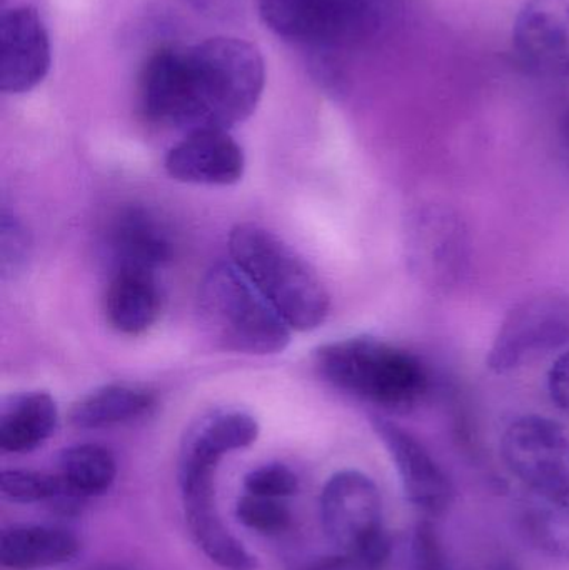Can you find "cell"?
<instances>
[{"label":"cell","mask_w":569,"mask_h":570,"mask_svg":"<svg viewBox=\"0 0 569 570\" xmlns=\"http://www.w3.org/2000/svg\"><path fill=\"white\" fill-rule=\"evenodd\" d=\"M266 67L259 49L236 37H210L189 47H163L139 80L140 109L160 126L229 130L253 116Z\"/></svg>","instance_id":"obj_1"},{"label":"cell","mask_w":569,"mask_h":570,"mask_svg":"<svg viewBox=\"0 0 569 570\" xmlns=\"http://www.w3.org/2000/svg\"><path fill=\"white\" fill-rule=\"evenodd\" d=\"M314 364L337 391L390 414L413 411L433 387L423 358L373 335L321 345L314 352Z\"/></svg>","instance_id":"obj_2"},{"label":"cell","mask_w":569,"mask_h":570,"mask_svg":"<svg viewBox=\"0 0 569 570\" xmlns=\"http://www.w3.org/2000/svg\"><path fill=\"white\" fill-rule=\"evenodd\" d=\"M229 254L293 331H314L326 322L331 297L323 281L279 236L257 224H239L230 230Z\"/></svg>","instance_id":"obj_3"},{"label":"cell","mask_w":569,"mask_h":570,"mask_svg":"<svg viewBox=\"0 0 569 570\" xmlns=\"http://www.w3.org/2000/svg\"><path fill=\"white\" fill-rule=\"evenodd\" d=\"M199 311L207 334L226 351L271 355L290 345L293 328L233 263L216 264L204 276Z\"/></svg>","instance_id":"obj_4"},{"label":"cell","mask_w":569,"mask_h":570,"mask_svg":"<svg viewBox=\"0 0 569 570\" xmlns=\"http://www.w3.org/2000/svg\"><path fill=\"white\" fill-rule=\"evenodd\" d=\"M233 452L219 429L200 421L187 432L179 455V488L184 514L200 551L224 570H254L256 558L220 521L216 504V471Z\"/></svg>","instance_id":"obj_5"},{"label":"cell","mask_w":569,"mask_h":570,"mask_svg":"<svg viewBox=\"0 0 569 570\" xmlns=\"http://www.w3.org/2000/svg\"><path fill=\"white\" fill-rule=\"evenodd\" d=\"M261 19L281 39L320 52H341L376 37L386 0H257Z\"/></svg>","instance_id":"obj_6"},{"label":"cell","mask_w":569,"mask_h":570,"mask_svg":"<svg viewBox=\"0 0 569 570\" xmlns=\"http://www.w3.org/2000/svg\"><path fill=\"white\" fill-rule=\"evenodd\" d=\"M569 345V297L541 294L514 305L488 352L494 374L507 375Z\"/></svg>","instance_id":"obj_7"},{"label":"cell","mask_w":569,"mask_h":570,"mask_svg":"<svg viewBox=\"0 0 569 570\" xmlns=\"http://www.w3.org/2000/svg\"><path fill=\"white\" fill-rule=\"evenodd\" d=\"M501 459L527 491L569 482V431L545 415H523L501 435Z\"/></svg>","instance_id":"obj_8"},{"label":"cell","mask_w":569,"mask_h":570,"mask_svg":"<svg viewBox=\"0 0 569 570\" xmlns=\"http://www.w3.org/2000/svg\"><path fill=\"white\" fill-rule=\"evenodd\" d=\"M406 249L411 271L431 291L447 292L467 273V229L453 210L418 209L408 227Z\"/></svg>","instance_id":"obj_9"},{"label":"cell","mask_w":569,"mask_h":570,"mask_svg":"<svg viewBox=\"0 0 569 570\" xmlns=\"http://www.w3.org/2000/svg\"><path fill=\"white\" fill-rule=\"evenodd\" d=\"M324 534L340 551L360 548L383 535V498L376 482L360 471H341L320 498Z\"/></svg>","instance_id":"obj_10"},{"label":"cell","mask_w":569,"mask_h":570,"mask_svg":"<svg viewBox=\"0 0 569 570\" xmlns=\"http://www.w3.org/2000/svg\"><path fill=\"white\" fill-rule=\"evenodd\" d=\"M371 424L396 468L408 502L426 518L443 515L453 504L454 488L440 462L416 435L396 422L376 415Z\"/></svg>","instance_id":"obj_11"},{"label":"cell","mask_w":569,"mask_h":570,"mask_svg":"<svg viewBox=\"0 0 569 570\" xmlns=\"http://www.w3.org/2000/svg\"><path fill=\"white\" fill-rule=\"evenodd\" d=\"M518 62L534 76L569 77V0H527L513 23Z\"/></svg>","instance_id":"obj_12"},{"label":"cell","mask_w":569,"mask_h":570,"mask_svg":"<svg viewBox=\"0 0 569 570\" xmlns=\"http://www.w3.org/2000/svg\"><path fill=\"white\" fill-rule=\"evenodd\" d=\"M52 63L49 33L39 10L12 7L0 19V90L26 94L39 86Z\"/></svg>","instance_id":"obj_13"},{"label":"cell","mask_w":569,"mask_h":570,"mask_svg":"<svg viewBox=\"0 0 569 570\" xmlns=\"http://www.w3.org/2000/svg\"><path fill=\"white\" fill-rule=\"evenodd\" d=\"M166 170L177 183L234 186L243 179L246 157L229 130H193L169 150Z\"/></svg>","instance_id":"obj_14"},{"label":"cell","mask_w":569,"mask_h":570,"mask_svg":"<svg viewBox=\"0 0 569 570\" xmlns=\"http://www.w3.org/2000/svg\"><path fill=\"white\" fill-rule=\"evenodd\" d=\"M107 254L116 269L156 274L174 256V243L166 224L144 207H127L107 227Z\"/></svg>","instance_id":"obj_15"},{"label":"cell","mask_w":569,"mask_h":570,"mask_svg":"<svg viewBox=\"0 0 569 570\" xmlns=\"http://www.w3.org/2000/svg\"><path fill=\"white\" fill-rule=\"evenodd\" d=\"M107 321L120 334L140 335L149 331L163 312V294L156 274L116 269L104 295Z\"/></svg>","instance_id":"obj_16"},{"label":"cell","mask_w":569,"mask_h":570,"mask_svg":"<svg viewBox=\"0 0 569 570\" xmlns=\"http://www.w3.org/2000/svg\"><path fill=\"white\" fill-rule=\"evenodd\" d=\"M80 542L72 532L50 525H16L0 535V568L43 570L72 561Z\"/></svg>","instance_id":"obj_17"},{"label":"cell","mask_w":569,"mask_h":570,"mask_svg":"<svg viewBox=\"0 0 569 570\" xmlns=\"http://www.w3.org/2000/svg\"><path fill=\"white\" fill-rule=\"evenodd\" d=\"M520 525L531 548L569 564V482L547 491H527Z\"/></svg>","instance_id":"obj_18"},{"label":"cell","mask_w":569,"mask_h":570,"mask_svg":"<svg viewBox=\"0 0 569 570\" xmlns=\"http://www.w3.org/2000/svg\"><path fill=\"white\" fill-rule=\"evenodd\" d=\"M59 424V409L47 392L17 395L0 415V449L26 454L46 444Z\"/></svg>","instance_id":"obj_19"},{"label":"cell","mask_w":569,"mask_h":570,"mask_svg":"<svg viewBox=\"0 0 569 570\" xmlns=\"http://www.w3.org/2000/svg\"><path fill=\"white\" fill-rule=\"evenodd\" d=\"M156 405L153 392L129 384H110L90 392L72 405L69 422L80 431L129 424Z\"/></svg>","instance_id":"obj_20"},{"label":"cell","mask_w":569,"mask_h":570,"mask_svg":"<svg viewBox=\"0 0 569 570\" xmlns=\"http://www.w3.org/2000/svg\"><path fill=\"white\" fill-rule=\"evenodd\" d=\"M57 474L72 498H99L112 488L117 464L106 448L79 444L63 449L57 458Z\"/></svg>","instance_id":"obj_21"},{"label":"cell","mask_w":569,"mask_h":570,"mask_svg":"<svg viewBox=\"0 0 569 570\" xmlns=\"http://www.w3.org/2000/svg\"><path fill=\"white\" fill-rule=\"evenodd\" d=\"M0 491L3 498L17 504H40V502H53L59 504L63 512H70L79 499L72 498L67 492L59 474L47 472L23 471L12 469L0 474Z\"/></svg>","instance_id":"obj_22"},{"label":"cell","mask_w":569,"mask_h":570,"mask_svg":"<svg viewBox=\"0 0 569 570\" xmlns=\"http://www.w3.org/2000/svg\"><path fill=\"white\" fill-rule=\"evenodd\" d=\"M391 561H393V544L390 535L384 532L367 544L317 559L300 570H387Z\"/></svg>","instance_id":"obj_23"},{"label":"cell","mask_w":569,"mask_h":570,"mask_svg":"<svg viewBox=\"0 0 569 570\" xmlns=\"http://www.w3.org/2000/svg\"><path fill=\"white\" fill-rule=\"evenodd\" d=\"M237 521L259 534H279L291 524V512L277 499L246 494L236 508Z\"/></svg>","instance_id":"obj_24"},{"label":"cell","mask_w":569,"mask_h":570,"mask_svg":"<svg viewBox=\"0 0 569 570\" xmlns=\"http://www.w3.org/2000/svg\"><path fill=\"white\" fill-rule=\"evenodd\" d=\"M247 494L259 498L286 499L300 489L297 475L284 464H266L254 469L244 478Z\"/></svg>","instance_id":"obj_25"},{"label":"cell","mask_w":569,"mask_h":570,"mask_svg":"<svg viewBox=\"0 0 569 570\" xmlns=\"http://www.w3.org/2000/svg\"><path fill=\"white\" fill-rule=\"evenodd\" d=\"M0 263H2L3 277L16 276L26 266L29 257V234L16 217L2 213V226H0Z\"/></svg>","instance_id":"obj_26"},{"label":"cell","mask_w":569,"mask_h":570,"mask_svg":"<svg viewBox=\"0 0 569 570\" xmlns=\"http://www.w3.org/2000/svg\"><path fill=\"white\" fill-rule=\"evenodd\" d=\"M548 392L560 411L569 415V351L563 352L548 372Z\"/></svg>","instance_id":"obj_27"},{"label":"cell","mask_w":569,"mask_h":570,"mask_svg":"<svg viewBox=\"0 0 569 570\" xmlns=\"http://www.w3.org/2000/svg\"><path fill=\"white\" fill-rule=\"evenodd\" d=\"M194 9L204 16L216 17V19H226L233 16L239 6V0H187Z\"/></svg>","instance_id":"obj_28"},{"label":"cell","mask_w":569,"mask_h":570,"mask_svg":"<svg viewBox=\"0 0 569 570\" xmlns=\"http://www.w3.org/2000/svg\"><path fill=\"white\" fill-rule=\"evenodd\" d=\"M560 140L565 153H567L569 157V109L565 112L563 119H561Z\"/></svg>","instance_id":"obj_29"},{"label":"cell","mask_w":569,"mask_h":570,"mask_svg":"<svg viewBox=\"0 0 569 570\" xmlns=\"http://www.w3.org/2000/svg\"><path fill=\"white\" fill-rule=\"evenodd\" d=\"M84 570H130V569H127V568H124V566H117V564H96V566H90V568H87Z\"/></svg>","instance_id":"obj_30"},{"label":"cell","mask_w":569,"mask_h":570,"mask_svg":"<svg viewBox=\"0 0 569 570\" xmlns=\"http://www.w3.org/2000/svg\"><path fill=\"white\" fill-rule=\"evenodd\" d=\"M494 570H517V569H514L513 566H511V564H501V566H498V568Z\"/></svg>","instance_id":"obj_31"}]
</instances>
